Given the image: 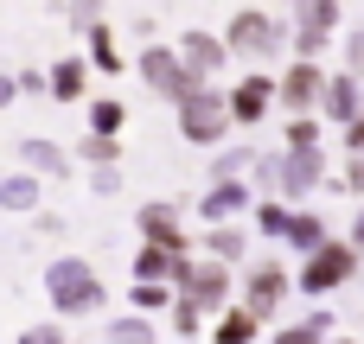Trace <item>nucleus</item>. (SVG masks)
<instances>
[{
  "label": "nucleus",
  "instance_id": "3",
  "mask_svg": "<svg viewBox=\"0 0 364 344\" xmlns=\"http://www.w3.org/2000/svg\"><path fill=\"white\" fill-rule=\"evenodd\" d=\"M26 344H58V332H26Z\"/></svg>",
  "mask_w": 364,
  "mask_h": 344
},
{
  "label": "nucleus",
  "instance_id": "2",
  "mask_svg": "<svg viewBox=\"0 0 364 344\" xmlns=\"http://www.w3.org/2000/svg\"><path fill=\"white\" fill-rule=\"evenodd\" d=\"M115 344H154L147 326H115Z\"/></svg>",
  "mask_w": 364,
  "mask_h": 344
},
{
  "label": "nucleus",
  "instance_id": "4",
  "mask_svg": "<svg viewBox=\"0 0 364 344\" xmlns=\"http://www.w3.org/2000/svg\"><path fill=\"white\" fill-rule=\"evenodd\" d=\"M282 344H314V338H307V332H288V338H282Z\"/></svg>",
  "mask_w": 364,
  "mask_h": 344
},
{
  "label": "nucleus",
  "instance_id": "1",
  "mask_svg": "<svg viewBox=\"0 0 364 344\" xmlns=\"http://www.w3.org/2000/svg\"><path fill=\"white\" fill-rule=\"evenodd\" d=\"M51 281H58V306H90V300H96V294H90L96 281H90V274H83L77 262H64V268H58Z\"/></svg>",
  "mask_w": 364,
  "mask_h": 344
}]
</instances>
